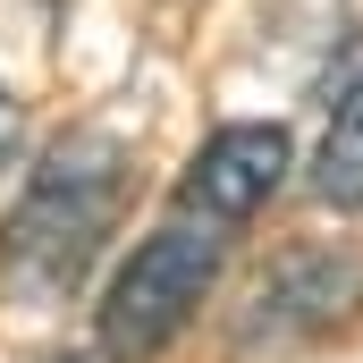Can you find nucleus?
<instances>
[{
	"instance_id": "obj_7",
	"label": "nucleus",
	"mask_w": 363,
	"mask_h": 363,
	"mask_svg": "<svg viewBox=\"0 0 363 363\" xmlns=\"http://www.w3.org/2000/svg\"><path fill=\"white\" fill-rule=\"evenodd\" d=\"M51 363H93V355H51Z\"/></svg>"
},
{
	"instance_id": "obj_1",
	"label": "nucleus",
	"mask_w": 363,
	"mask_h": 363,
	"mask_svg": "<svg viewBox=\"0 0 363 363\" xmlns=\"http://www.w3.org/2000/svg\"><path fill=\"white\" fill-rule=\"evenodd\" d=\"M127 178H135V161H127L118 135H101V127L60 135V144L26 169V194H17V211H9V228H0L9 279H17L26 296H68V287H85V271L101 262V245H110V228H118V211H127Z\"/></svg>"
},
{
	"instance_id": "obj_3",
	"label": "nucleus",
	"mask_w": 363,
	"mask_h": 363,
	"mask_svg": "<svg viewBox=\"0 0 363 363\" xmlns=\"http://www.w3.org/2000/svg\"><path fill=\"white\" fill-rule=\"evenodd\" d=\"M279 178H287V135L279 127H220L194 161H186L178 178V211H203V220H220V228H245L262 203L279 194Z\"/></svg>"
},
{
	"instance_id": "obj_4",
	"label": "nucleus",
	"mask_w": 363,
	"mask_h": 363,
	"mask_svg": "<svg viewBox=\"0 0 363 363\" xmlns=\"http://www.w3.org/2000/svg\"><path fill=\"white\" fill-rule=\"evenodd\" d=\"M355 296H363V262H355V254H296V262H279V271L254 287L245 347L296 338V330H321V321H338Z\"/></svg>"
},
{
	"instance_id": "obj_2",
	"label": "nucleus",
	"mask_w": 363,
	"mask_h": 363,
	"mask_svg": "<svg viewBox=\"0 0 363 363\" xmlns=\"http://www.w3.org/2000/svg\"><path fill=\"white\" fill-rule=\"evenodd\" d=\"M220 262H228V228L203 220V211H178V203H169V220H161V228L118 262L110 296H101V355H110V363L161 355L186 321L203 313V296H211Z\"/></svg>"
},
{
	"instance_id": "obj_6",
	"label": "nucleus",
	"mask_w": 363,
	"mask_h": 363,
	"mask_svg": "<svg viewBox=\"0 0 363 363\" xmlns=\"http://www.w3.org/2000/svg\"><path fill=\"white\" fill-rule=\"evenodd\" d=\"M17 152H26V110H17V93L0 85V178L17 169Z\"/></svg>"
},
{
	"instance_id": "obj_5",
	"label": "nucleus",
	"mask_w": 363,
	"mask_h": 363,
	"mask_svg": "<svg viewBox=\"0 0 363 363\" xmlns=\"http://www.w3.org/2000/svg\"><path fill=\"white\" fill-rule=\"evenodd\" d=\"M313 194L330 211H363V77L338 93V110L313 144Z\"/></svg>"
}]
</instances>
